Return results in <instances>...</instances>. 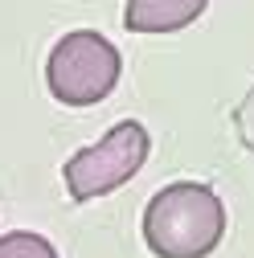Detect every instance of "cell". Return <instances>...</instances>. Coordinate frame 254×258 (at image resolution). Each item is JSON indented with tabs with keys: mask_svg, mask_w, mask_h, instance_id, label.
<instances>
[{
	"mask_svg": "<svg viewBox=\"0 0 254 258\" xmlns=\"http://www.w3.org/2000/svg\"><path fill=\"white\" fill-rule=\"evenodd\" d=\"M230 123H234V136H238V144H242L246 152H254V86L242 94V103L234 107Z\"/></svg>",
	"mask_w": 254,
	"mask_h": 258,
	"instance_id": "obj_6",
	"label": "cell"
},
{
	"mask_svg": "<svg viewBox=\"0 0 254 258\" xmlns=\"http://www.w3.org/2000/svg\"><path fill=\"white\" fill-rule=\"evenodd\" d=\"M209 0H127L123 5V29L140 37H168L180 33L193 21H201Z\"/></svg>",
	"mask_w": 254,
	"mask_h": 258,
	"instance_id": "obj_4",
	"label": "cell"
},
{
	"mask_svg": "<svg viewBox=\"0 0 254 258\" xmlns=\"http://www.w3.org/2000/svg\"><path fill=\"white\" fill-rule=\"evenodd\" d=\"M123 57L99 29H74L57 37L45 61V86L61 107H94L119 86Z\"/></svg>",
	"mask_w": 254,
	"mask_h": 258,
	"instance_id": "obj_2",
	"label": "cell"
},
{
	"mask_svg": "<svg viewBox=\"0 0 254 258\" xmlns=\"http://www.w3.org/2000/svg\"><path fill=\"white\" fill-rule=\"evenodd\" d=\"M0 258H57V250L37 230H13L0 234Z\"/></svg>",
	"mask_w": 254,
	"mask_h": 258,
	"instance_id": "obj_5",
	"label": "cell"
},
{
	"mask_svg": "<svg viewBox=\"0 0 254 258\" xmlns=\"http://www.w3.org/2000/svg\"><path fill=\"white\" fill-rule=\"evenodd\" d=\"M148 152H152V136H148L144 123H136V119L115 123L99 144H90V148H82L66 160L61 180H66L70 201L86 205V201H99L107 192L123 188L148 164Z\"/></svg>",
	"mask_w": 254,
	"mask_h": 258,
	"instance_id": "obj_3",
	"label": "cell"
},
{
	"mask_svg": "<svg viewBox=\"0 0 254 258\" xmlns=\"http://www.w3.org/2000/svg\"><path fill=\"white\" fill-rule=\"evenodd\" d=\"M226 201L201 180H176L144 205V246L156 258H209L226 238Z\"/></svg>",
	"mask_w": 254,
	"mask_h": 258,
	"instance_id": "obj_1",
	"label": "cell"
}]
</instances>
